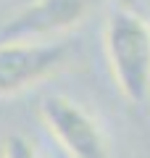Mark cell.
<instances>
[{"label":"cell","instance_id":"277c9868","mask_svg":"<svg viewBox=\"0 0 150 158\" xmlns=\"http://www.w3.org/2000/svg\"><path fill=\"white\" fill-rule=\"evenodd\" d=\"M100 0H32L0 24V42L11 40H56L79 27Z\"/></svg>","mask_w":150,"mask_h":158},{"label":"cell","instance_id":"5b68a950","mask_svg":"<svg viewBox=\"0 0 150 158\" xmlns=\"http://www.w3.org/2000/svg\"><path fill=\"white\" fill-rule=\"evenodd\" d=\"M0 158H42V156L34 148V142L27 140L24 135H8V137H3Z\"/></svg>","mask_w":150,"mask_h":158},{"label":"cell","instance_id":"52a82bcc","mask_svg":"<svg viewBox=\"0 0 150 158\" xmlns=\"http://www.w3.org/2000/svg\"><path fill=\"white\" fill-rule=\"evenodd\" d=\"M61 158H69V156H61Z\"/></svg>","mask_w":150,"mask_h":158},{"label":"cell","instance_id":"8992f818","mask_svg":"<svg viewBox=\"0 0 150 158\" xmlns=\"http://www.w3.org/2000/svg\"><path fill=\"white\" fill-rule=\"evenodd\" d=\"M116 3H119V8H134L137 0H116Z\"/></svg>","mask_w":150,"mask_h":158},{"label":"cell","instance_id":"7a4b0ae2","mask_svg":"<svg viewBox=\"0 0 150 158\" xmlns=\"http://www.w3.org/2000/svg\"><path fill=\"white\" fill-rule=\"evenodd\" d=\"M71 48L58 40L0 42V98H13L45 82L69 63Z\"/></svg>","mask_w":150,"mask_h":158},{"label":"cell","instance_id":"6da1fadb","mask_svg":"<svg viewBox=\"0 0 150 158\" xmlns=\"http://www.w3.org/2000/svg\"><path fill=\"white\" fill-rule=\"evenodd\" d=\"M113 82L129 103L150 98V24L132 8H116L103 27Z\"/></svg>","mask_w":150,"mask_h":158},{"label":"cell","instance_id":"3957f363","mask_svg":"<svg viewBox=\"0 0 150 158\" xmlns=\"http://www.w3.org/2000/svg\"><path fill=\"white\" fill-rule=\"evenodd\" d=\"M40 118L69 158H111L106 132L79 103L66 95H45Z\"/></svg>","mask_w":150,"mask_h":158}]
</instances>
